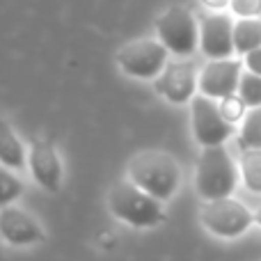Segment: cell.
<instances>
[{
	"instance_id": "obj_4",
	"label": "cell",
	"mask_w": 261,
	"mask_h": 261,
	"mask_svg": "<svg viewBox=\"0 0 261 261\" xmlns=\"http://www.w3.org/2000/svg\"><path fill=\"white\" fill-rule=\"evenodd\" d=\"M156 35L172 55L188 58L199 46V23L184 5H172L156 18Z\"/></svg>"
},
{
	"instance_id": "obj_7",
	"label": "cell",
	"mask_w": 261,
	"mask_h": 261,
	"mask_svg": "<svg viewBox=\"0 0 261 261\" xmlns=\"http://www.w3.org/2000/svg\"><path fill=\"white\" fill-rule=\"evenodd\" d=\"M190 119H193V135L202 147L225 144L236 133V124L227 122L220 113L216 99L206 94H197L190 101Z\"/></svg>"
},
{
	"instance_id": "obj_11",
	"label": "cell",
	"mask_w": 261,
	"mask_h": 261,
	"mask_svg": "<svg viewBox=\"0 0 261 261\" xmlns=\"http://www.w3.org/2000/svg\"><path fill=\"white\" fill-rule=\"evenodd\" d=\"M0 236L5 243L14 245V248H25V245L41 243L44 229L30 213L9 204V206L0 208Z\"/></svg>"
},
{
	"instance_id": "obj_17",
	"label": "cell",
	"mask_w": 261,
	"mask_h": 261,
	"mask_svg": "<svg viewBox=\"0 0 261 261\" xmlns=\"http://www.w3.org/2000/svg\"><path fill=\"white\" fill-rule=\"evenodd\" d=\"M23 190H25V184L14 174L12 167L0 163V208L14 204L23 195Z\"/></svg>"
},
{
	"instance_id": "obj_13",
	"label": "cell",
	"mask_w": 261,
	"mask_h": 261,
	"mask_svg": "<svg viewBox=\"0 0 261 261\" xmlns=\"http://www.w3.org/2000/svg\"><path fill=\"white\" fill-rule=\"evenodd\" d=\"M0 163L12 170H23L28 163L25 144L16 135V130L0 117Z\"/></svg>"
},
{
	"instance_id": "obj_14",
	"label": "cell",
	"mask_w": 261,
	"mask_h": 261,
	"mask_svg": "<svg viewBox=\"0 0 261 261\" xmlns=\"http://www.w3.org/2000/svg\"><path fill=\"white\" fill-rule=\"evenodd\" d=\"M234 46L236 53L245 55L250 50L261 46V18L250 16V18H239L234 23Z\"/></svg>"
},
{
	"instance_id": "obj_12",
	"label": "cell",
	"mask_w": 261,
	"mask_h": 261,
	"mask_svg": "<svg viewBox=\"0 0 261 261\" xmlns=\"http://www.w3.org/2000/svg\"><path fill=\"white\" fill-rule=\"evenodd\" d=\"M28 165L35 181L48 193H58L62 186V163L55 151L53 142L48 140H35L28 153Z\"/></svg>"
},
{
	"instance_id": "obj_6",
	"label": "cell",
	"mask_w": 261,
	"mask_h": 261,
	"mask_svg": "<svg viewBox=\"0 0 261 261\" xmlns=\"http://www.w3.org/2000/svg\"><path fill=\"white\" fill-rule=\"evenodd\" d=\"M199 218H202V225L220 239H236L245 234L254 222V213L231 195L220 199H208L202 206Z\"/></svg>"
},
{
	"instance_id": "obj_8",
	"label": "cell",
	"mask_w": 261,
	"mask_h": 261,
	"mask_svg": "<svg viewBox=\"0 0 261 261\" xmlns=\"http://www.w3.org/2000/svg\"><path fill=\"white\" fill-rule=\"evenodd\" d=\"M199 50L208 60L231 58L234 46V21L229 14L211 12L199 18Z\"/></svg>"
},
{
	"instance_id": "obj_19",
	"label": "cell",
	"mask_w": 261,
	"mask_h": 261,
	"mask_svg": "<svg viewBox=\"0 0 261 261\" xmlns=\"http://www.w3.org/2000/svg\"><path fill=\"white\" fill-rule=\"evenodd\" d=\"M218 106H220L222 117H225L227 122H231V124L243 122V117L248 115V103L241 99V94H229V96H225V99L218 101Z\"/></svg>"
},
{
	"instance_id": "obj_23",
	"label": "cell",
	"mask_w": 261,
	"mask_h": 261,
	"mask_svg": "<svg viewBox=\"0 0 261 261\" xmlns=\"http://www.w3.org/2000/svg\"><path fill=\"white\" fill-rule=\"evenodd\" d=\"M254 222H257V225H261V206L257 208V211H254Z\"/></svg>"
},
{
	"instance_id": "obj_10",
	"label": "cell",
	"mask_w": 261,
	"mask_h": 261,
	"mask_svg": "<svg viewBox=\"0 0 261 261\" xmlns=\"http://www.w3.org/2000/svg\"><path fill=\"white\" fill-rule=\"evenodd\" d=\"M199 76L195 73V67L186 60H167L165 69L161 71V76L156 78V92L161 96H165L170 103H188L193 101L195 90H197Z\"/></svg>"
},
{
	"instance_id": "obj_9",
	"label": "cell",
	"mask_w": 261,
	"mask_h": 261,
	"mask_svg": "<svg viewBox=\"0 0 261 261\" xmlns=\"http://www.w3.org/2000/svg\"><path fill=\"white\" fill-rule=\"evenodd\" d=\"M243 76V62L234 58L211 60L206 67L199 71V94H206L211 99L220 101L229 94H236Z\"/></svg>"
},
{
	"instance_id": "obj_15",
	"label": "cell",
	"mask_w": 261,
	"mask_h": 261,
	"mask_svg": "<svg viewBox=\"0 0 261 261\" xmlns=\"http://www.w3.org/2000/svg\"><path fill=\"white\" fill-rule=\"evenodd\" d=\"M241 176H243V186L250 193H261V149H243Z\"/></svg>"
},
{
	"instance_id": "obj_16",
	"label": "cell",
	"mask_w": 261,
	"mask_h": 261,
	"mask_svg": "<svg viewBox=\"0 0 261 261\" xmlns=\"http://www.w3.org/2000/svg\"><path fill=\"white\" fill-rule=\"evenodd\" d=\"M239 147L243 149H261V106L250 108L243 117V126L239 130Z\"/></svg>"
},
{
	"instance_id": "obj_3",
	"label": "cell",
	"mask_w": 261,
	"mask_h": 261,
	"mask_svg": "<svg viewBox=\"0 0 261 261\" xmlns=\"http://www.w3.org/2000/svg\"><path fill=\"white\" fill-rule=\"evenodd\" d=\"M239 167L225 144L204 147L195 170V188L202 199L229 197L239 186Z\"/></svg>"
},
{
	"instance_id": "obj_1",
	"label": "cell",
	"mask_w": 261,
	"mask_h": 261,
	"mask_svg": "<svg viewBox=\"0 0 261 261\" xmlns=\"http://www.w3.org/2000/svg\"><path fill=\"white\" fill-rule=\"evenodd\" d=\"M128 179L161 202H167L181 186V165L167 151H140L128 161Z\"/></svg>"
},
{
	"instance_id": "obj_20",
	"label": "cell",
	"mask_w": 261,
	"mask_h": 261,
	"mask_svg": "<svg viewBox=\"0 0 261 261\" xmlns=\"http://www.w3.org/2000/svg\"><path fill=\"white\" fill-rule=\"evenodd\" d=\"M229 9L239 18H250V16H261V0H231Z\"/></svg>"
},
{
	"instance_id": "obj_5",
	"label": "cell",
	"mask_w": 261,
	"mask_h": 261,
	"mask_svg": "<svg viewBox=\"0 0 261 261\" xmlns=\"http://www.w3.org/2000/svg\"><path fill=\"white\" fill-rule=\"evenodd\" d=\"M170 50L161 39H135L122 46L117 53V64L124 73L140 81H156L165 69Z\"/></svg>"
},
{
	"instance_id": "obj_2",
	"label": "cell",
	"mask_w": 261,
	"mask_h": 261,
	"mask_svg": "<svg viewBox=\"0 0 261 261\" xmlns=\"http://www.w3.org/2000/svg\"><path fill=\"white\" fill-rule=\"evenodd\" d=\"M108 208L117 220L126 222L135 229H149L167 220L161 199L135 186L130 179H124L113 186L108 195Z\"/></svg>"
},
{
	"instance_id": "obj_21",
	"label": "cell",
	"mask_w": 261,
	"mask_h": 261,
	"mask_svg": "<svg viewBox=\"0 0 261 261\" xmlns=\"http://www.w3.org/2000/svg\"><path fill=\"white\" fill-rule=\"evenodd\" d=\"M243 64H245V69L248 71H252V73H259L261 76V46L259 48H254V50H250V53H245L243 55Z\"/></svg>"
},
{
	"instance_id": "obj_22",
	"label": "cell",
	"mask_w": 261,
	"mask_h": 261,
	"mask_svg": "<svg viewBox=\"0 0 261 261\" xmlns=\"http://www.w3.org/2000/svg\"><path fill=\"white\" fill-rule=\"evenodd\" d=\"M229 3H231V0H202V5H204V7L213 9V12H220V9L229 7Z\"/></svg>"
},
{
	"instance_id": "obj_18",
	"label": "cell",
	"mask_w": 261,
	"mask_h": 261,
	"mask_svg": "<svg viewBox=\"0 0 261 261\" xmlns=\"http://www.w3.org/2000/svg\"><path fill=\"white\" fill-rule=\"evenodd\" d=\"M241 99L248 103V108H259L261 106V76L252 71H243L239 85Z\"/></svg>"
}]
</instances>
